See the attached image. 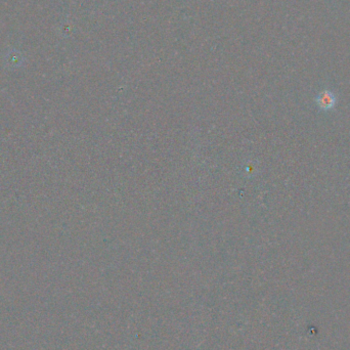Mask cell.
<instances>
[{
	"mask_svg": "<svg viewBox=\"0 0 350 350\" xmlns=\"http://www.w3.org/2000/svg\"><path fill=\"white\" fill-rule=\"evenodd\" d=\"M316 103H317V106L319 109L330 110L336 104V96L334 95L333 92H331L329 90H324V91H321L317 95Z\"/></svg>",
	"mask_w": 350,
	"mask_h": 350,
	"instance_id": "6da1fadb",
	"label": "cell"
}]
</instances>
